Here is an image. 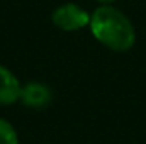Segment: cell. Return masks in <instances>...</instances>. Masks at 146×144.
<instances>
[{
    "label": "cell",
    "mask_w": 146,
    "mask_h": 144,
    "mask_svg": "<svg viewBox=\"0 0 146 144\" xmlns=\"http://www.w3.org/2000/svg\"><path fill=\"white\" fill-rule=\"evenodd\" d=\"M0 144H19L15 129L5 119H0Z\"/></svg>",
    "instance_id": "obj_5"
},
{
    "label": "cell",
    "mask_w": 146,
    "mask_h": 144,
    "mask_svg": "<svg viewBox=\"0 0 146 144\" xmlns=\"http://www.w3.org/2000/svg\"><path fill=\"white\" fill-rule=\"evenodd\" d=\"M22 85L9 68L0 65V105H10L21 100Z\"/></svg>",
    "instance_id": "obj_4"
},
{
    "label": "cell",
    "mask_w": 146,
    "mask_h": 144,
    "mask_svg": "<svg viewBox=\"0 0 146 144\" xmlns=\"http://www.w3.org/2000/svg\"><path fill=\"white\" fill-rule=\"evenodd\" d=\"M88 27L94 37L112 51H127L136 41L131 20L110 3L97 7L90 14Z\"/></svg>",
    "instance_id": "obj_1"
},
{
    "label": "cell",
    "mask_w": 146,
    "mask_h": 144,
    "mask_svg": "<svg viewBox=\"0 0 146 144\" xmlns=\"http://www.w3.org/2000/svg\"><path fill=\"white\" fill-rule=\"evenodd\" d=\"M51 98H53V93H51L49 87H46L44 83H39V81H31V83L24 85L21 90V102L26 107L44 108L46 105H49Z\"/></svg>",
    "instance_id": "obj_3"
},
{
    "label": "cell",
    "mask_w": 146,
    "mask_h": 144,
    "mask_svg": "<svg viewBox=\"0 0 146 144\" xmlns=\"http://www.w3.org/2000/svg\"><path fill=\"white\" fill-rule=\"evenodd\" d=\"M97 2H99L100 5H107V3H112L114 0H97Z\"/></svg>",
    "instance_id": "obj_6"
},
{
    "label": "cell",
    "mask_w": 146,
    "mask_h": 144,
    "mask_svg": "<svg viewBox=\"0 0 146 144\" xmlns=\"http://www.w3.org/2000/svg\"><path fill=\"white\" fill-rule=\"evenodd\" d=\"M51 19L58 29L66 31V32L80 31L83 27H88V24H90V14L85 9H82L80 5L72 3V2L60 5L53 12Z\"/></svg>",
    "instance_id": "obj_2"
}]
</instances>
